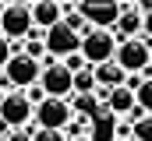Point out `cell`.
<instances>
[{
	"label": "cell",
	"mask_w": 152,
	"mask_h": 141,
	"mask_svg": "<svg viewBox=\"0 0 152 141\" xmlns=\"http://www.w3.org/2000/svg\"><path fill=\"white\" fill-rule=\"evenodd\" d=\"M117 64L120 70L127 74V78H134V74H142V70L152 67V42L149 39H124L120 46H117Z\"/></svg>",
	"instance_id": "6da1fadb"
},
{
	"label": "cell",
	"mask_w": 152,
	"mask_h": 141,
	"mask_svg": "<svg viewBox=\"0 0 152 141\" xmlns=\"http://www.w3.org/2000/svg\"><path fill=\"white\" fill-rule=\"evenodd\" d=\"M117 35L113 32H103V28H92V32L81 35V57L88 67H99V64H110L117 57Z\"/></svg>",
	"instance_id": "7a4b0ae2"
},
{
	"label": "cell",
	"mask_w": 152,
	"mask_h": 141,
	"mask_svg": "<svg viewBox=\"0 0 152 141\" xmlns=\"http://www.w3.org/2000/svg\"><path fill=\"white\" fill-rule=\"evenodd\" d=\"M32 4H7V11L0 14V32L7 42H25L32 32Z\"/></svg>",
	"instance_id": "3957f363"
},
{
	"label": "cell",
	"mask_w": 152,
	"mask_h": 141,
	"mask_svg": "<svg viewBox=\"0 0 152 141\" xmlns=\"http://www.w3.org/2000/svg\"><path fill=\"white\" fill-rule=\"evenodd\" d=\"M39 74H42V64L32 60V57H25V53H14L11 64L4 67V78H7V85L14 92H28L32 85H39Z\"/></svg>",
	"instance_id": "277c9868"
},
{
	"label": "cell",
	"mask_w": 152,
	"mask_h": 141,
	"mask_svg": "<svg viewBox=\"0 0 152 141\" xmlns=\"http://www.w3.org/2000/svg\"><path fill=\"white\" fill-rule=\"evenodd\" d=\"M39 88L46 92V99H71L75 95V74L64 67L60 60H53L39 74Z\"/></svg>",
	"instance_id": "5b68a950"
},
{
	"label": "cell",
	"mask_w": 152,
	"mask_h": 141,
	"mask_svg": "<svg viewBox=\"0 0 152 141\" xmlns=\"http://www.w3.org/2000/svg\"><path fill=\"white\" fill-rule=\"evenodd\" d=\"M78 11H81V18L88 21V28L113 32V28H117V21H120V11H124V4H117V0H85Z\"/></svg>",
	"instance_id": "8992f818"
},
{
	"label": "cell",
	"mask_w": 152,
	"mask_h": 141,
	"mask_svg": "<svg viewBox=\"0 0 152 141\" xmlns=\"http://www.w3.org/2000/svg\"><path fill=\"white\" fill-rule=\"evenodd\" d=\"M0 120L11 127V131H25V127H32V120H36V106L32 99L25 95V92H11L4 106H0Z\"/></svg>",
	"instance_id": "52a82bcc"
},
{
	"label": "cell",
	"mask_w": 152,
	"mask_h": 141,
	"mask_svg": "<svg viewBox=\"0 0 152 141\" xmlns=\"http://www.w3.org/2000/svg\"><path fill=\"white\" fill-rule=\"evenodd\" d=\"M71 102L67 99H42V102L36 106V127H42V131H64L67 124H71Z\"/></svg>",
	"instance_id": "ba28073f"
},
{
	"label": "cell",
	"mask_w": 152,
	"mask_h": 141,
	"mask_svg": "<svg viewBox=\"0 0 152 141\" xmlns=\"http://www.w3.org/2000/svg\"><path fill=\"white\" fill-rule=\"evenodd\" d=\"M46 53H50L53 60H67L71 53H81V35L60 21L57 28L46 32Z\"/></svg>",
	"instance_id": "9c48e42d"
},
{
	"label": "cell",
	"mask_w": 152,
	"mask_h": 141,
	"mask_svg": "<svg viewBox=\"0 0 152 141\" xmlns=\"http://www.w3.org/2000/svg\"><path fill=\"white\" fill-rule=\"evenodd\" d=\"M60 21H64V4H57V0H36L32 4V25L39 32H50Z\"/></svg>",
	"instance_id": "30bf717a"
},
{
	"label": "cell",
	"mask_w": 152,
	"mask_h": 141,
	"mask_svg": "<svg viewBox=\"0 0 152 141\" xmlns=\"http://www.w3.org/2000/svg\"><path fill=\"white\" fill-rule=\"evenodd\" d=\"M142 32H145V14H142V7H124L113 35H120V42H124V39H138Z\"/></svg>",
	"instance_id": "8fae6325"
},
{
	"label": "cell",
	"mask_w": 152,
	"mask_h": 141,
	"mask_svg": "<svg viewBox=\"0 0 152 141\" xmlns=\"http://www.w3.org/2000/svg\"><path fill=\"white\" fill-rule=\"evenodd\" d=\"M134 106H138L134 88H131V85H120V88L110 92V99H106V113H113V116H120V120H127Z\"/></svg>",
	"instance_id": "7c38bea8"
},
{
	"label": "cell",
	"mask_w": 152,
	"mask_h": 141,
	"mask_svg": "<svg viewBox=\"0 0 152 141\" xmlns=\"http://www.w3.org/2000/svg\"><path fill=\"white\" fill-rule=\"evenodd\" d=\"M92 70H96V85H99V88H110V92H113V88H120V85H127V74L120 70L117 60L99 64V67H92Z\"/></svg>",
	"instance_id": "4fadbf2b"
},
{
	"label": "cell",
	"mask_w": 152,
	"mask_h": 141,
	"mask_svg": "<svg viewBox=\"0 0 152 141\" xmlns=\"http://www.w3.org/2000/svg\"><path fill=\"white\" fill-rule=\"evenodd\" d=\"M64 138H67V141L92 138V120H88V116H71V124L64 127Z\"/></svg>",
	"instance_id": "5bb4252c"
},
{
	"label": "cell",
	"mask_w": 152,
	"mask_h": 141,
	"mask_svg": "<svg viewBox=\"0 0 152 141\" xmlns=\"http://www.w3.org/2000/svg\"><path fill=\"white\" fill-rule=\"evenodd\" d=\"M96 70L92 67H85V70H78L75 74V95H96Z\"/></svg>",
	"instance_id": "9a60e30c"
},
{
	"label": "cell",
	"mask_w": 152,
	"mask_h": 141,
	"mask_svg": "<svg viewBox=\"0 0 152 141\" xmlns=\"http://www.w3.org/2000/svg\"><path fill=\"white\" fill-rule=\"evenodd\" d=\"M134 99H138V106H142V109H145V113L152 116V78H145V81L138 85V92H134Z\"/></svg>",
	"instance_id": "2e32d148"
},
{
	"label": "cell",
	"mask_w": 152,
	"mask_h": 141,
	"mask_svg": "<svg viewBox=\"0 0 152 141\" xmlns=\"http://www.w3.org/2000/svg\"><path fill=\"white\" fill-rule=\"evenodd\" d=\"M113 138H117V141H134V127H131V120H117Z\"/></svg>",
	"instance_id": "e0dca14e"
},
{
	"label": "cell",
	"mask_w": 152,
	"mask_h": 141,
	"mask_svg": "<svg viewBox=\"0 0 152 141\" xmlns=\"http://www.w3.org/2000/svg\"><path fill=\"white\" fill-rule=\"evenodd\" d=\"M32 141H67V138H64V131H42V127H36Z\"/></svg>",
	"instance_id": "ac0fdd59"
},
{
	"label": "cell",
	"mask_w": 152,
	"mask_h": 141,
	"mask_svg": "<svg viewBox=\"0 0 152 141\" xmlns=\"http://www.w3.org/2000/svg\"><path fill=\"white\" fill-rule=\"evenodd\" d=\"M60 64H64V67L71 70V74H78V70H85V67H88V64H85V57H81V53H71V57H67V60H60Z\"/></svg>",
	"instance_id": "d6986e66"
},
{
	"label": "cell",
	"mask_w": 152,
	"mask_h": 141,
	"mask_svg": "<svg viewBox=\"0 0 152 141\" xmlns=\"http://www.w3.org/2000/svg\"><path fill=\"white\" fill-rule=\"evenodd\" d=\"M11 57H14V49H11V42H7V39L0 35V70L11 64Z\"/></svg>",
	"instance_id": "ffe728a7"
},
{
	"label": "cell",
	"mask_w": 152,
	"mask_h": 141,
	"mask_svg": "<svg viewBox=\"0 0 152 141\" xmlns=\"http://www.w3.org/2000/svg\"><path fill=\"white\" fill-rule=\"evenodd\" d=\"M32 131H36V127H25V131H11V134H7V141H32Z\"/></svg>",
	"instance_id": "44dd1931"
},
{
	"label": "cell",
	"mask_w": 152,
	"mask_h": 141,
	"mask_svg": "<svg viewBox=\"0 0 152 141\" xmlns=\"http://www.w3.org/2000/svg\"><path fill=\"white\" fill-rule=\"evenodd\" d=\"M127 120H131V124H142V120H149V113H145V109H142V106H134V109H131V116H127Z\"/></svg>",
	"instance_id": "7402d4cb"
},
{
	"label": "cell",
	"mask_w": 152,
	"mask_h": 141,
	"mask_svg": "<svg viewBox=\"0 0 152 141\" xmlns=\"http://www.w3.org/2000/svg\"><path fill=\"white\" fill-rule=\"evenodd\" d=\"M145 39H149V42H152V7H149V11H145Z\"/></svg>",
	"instance_id": "603a6c76"
},
{
	"label": "cell",
	"mask_w": 152,
	"mask_h": 141,
	"mask_svg": "<svg viewBox=\"0 0 152 141\" xmlns=\"http://www.w3.org/2000/svg\"><path fill=\"white\" fill-rule=\"evenodd\" d=\"M4 99H7V92H0V106H4Z\"/></svg>",
	"instance_id": "cb8c5ba5"
},
{
	"label": "cell",
	"mask_w": 152,
	"mask_h": 141,
	"mask_svg": "<svg viewBox=\"0 0 152 141\" xmlns=\"http://www.w3.org/2000/svg\"><path fill=\"white\" fill-rule=\"evenodd\" d=\"M78 141H96V138H78Z\"/></svg>",
	"instance_id": "d4e9b609"
},
{
	"label": "cell",
	"mask_w": 152,
	"mask_h": 141,
	"mask_svg": "<svg viewBox=\"0 0 152 141\" xmlns=\"http://www.w3.org/2000/svg\"><path fill=\"white\" fill-rule=\"evenodd\" d=\"M134 141H142V138H134Z\"/></svg>",
	"instance_id": "484cf974"
},
{
	"label": "cell",
	"mask_w": 152,
	"mask_h": 141,
	"mask_svg": "<svg viewBox=\"0 0 152 141\" xmlns=\"http://www.w3.org/2000/svg\"><path fill=\"white\" fill-rule=\"evenodd\" d=\"M0 35H4V32H0Z\"/></svg>",
	"instance_id": "4316f807"
}]
</instances>
